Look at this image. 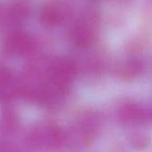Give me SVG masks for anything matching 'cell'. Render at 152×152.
<instances>
[{"label": "cell", "instance_id": "obj_4", "mask_svg": "<svg viewBox=\"0 0 152 152\" xmlns=\"http://www.w3.org/2000/svg\"><path fill=\"white\" fill-rule=\"evenodd\" d=\"M118 116L123 123L133 124L139 122L143 118V111L135 104H126L120 109Z\"/></svg>", "mask_w": 152, "mask_h": 152}, {"label": "cell", "instance_id": "obj_2", "mask_svg": "<svg viewBox=\"0 0 152 152\" xmlns=\"http://www.w3.org/2000/svg\"><path fill=\"white\" fill-rule=\"evenodd\" d=\"M65 18V12L62 7L56 4H48L42 8L40 12L41 22L50 28L59 26Z\"/></svg>", "mask_w": 152, "mask_h": 152}, {"label": "cell", "instance_id": "obj_5", "mask_svg": "<svg viewBox=\"0 0 152 152\" xmlns=\"http://www.w3.org/2000/svg\"><path fill=\"white\" fill-rule=\"evenodd\" d=\"M10 46L18 53H24L30 46V42L28 37L19 35L13 37V38L10 41Z\"/></svg>", "mask_w": 152, "mask_h": 152}, {"label": "cell", "instance_id": "obj_6", "mask_svg": "<svg viewBox=\"0 0 152 152\" xmlns=\"http://www.w3.org/2000/svg\"><path fill=\"white\" fill-rule=\"evenodd\" d=\"M151 118H152V113H151Z\"/></svg>", "mask_w": 152, "mask_h": 152}, {"label": "cell", "instance_id": "obj_1", "mask_svg": "<svg viewBox=\"0 0 152 152\" xmlns=\"http://www.w3.org/2000/svg\"><path fill=\"white\" fill-rule=\"evenodd\" d=\"M70 42L78 48H86L90 46L95 37V21L82 20L72 27L69 30Z\"/></svg>", "mask_w": 152, "mask_h": 152}, {"label": "cell", "instance_id": "obj_3", "mask_svg": "<svg viewBox=\"0 0 152 152\" xmlns=\"http://www.w3.org/2000/svg\"><path fill=\"white\" fill-rule=\"evenodd\" d=\"M76 74V68L70 61L59 62L53 71V78L55 83L61 88H65L72 81Z\"/></svg>", "mask_w": 152, "mask_h": 152}]
</instances>
